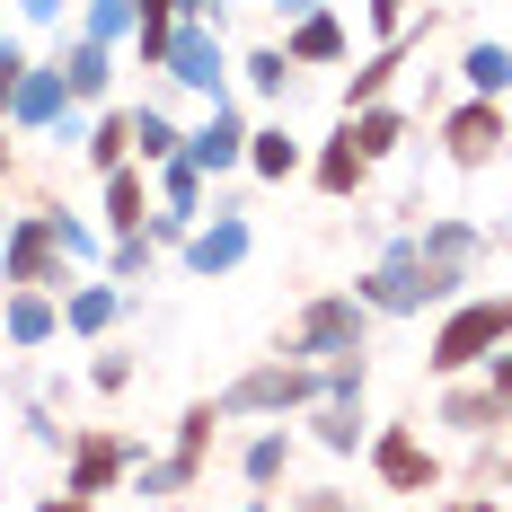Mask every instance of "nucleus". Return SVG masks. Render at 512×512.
Wrapping results in <instances>:
<instances>
[{
  "label": "nucleus",
  "mask_w": 512,
  "mask_h": 512,
  "mask_svg": "<svg viewBox=\"0 0 512 512\" xmlns=\"http://www.w3.org/2000/svg\"><path fill=\"white\" fill-rule=\"evenodd\" d=\"M504 345H512V292H468V301L442 309L424 371H433V380H460V371H477V362L504 354Z\"/></svg>",
  "instance_id": "nucleus-1"
},
{
  "label": "nucleus",
  "mask_w": 512,
  "mask_h": 512,
  "mask_svg": "<svg viewBox=\"0 0 512 512\" xmlns=\"http://www.w3.org/2000/svg\"><path fill=\"white\" fill-rule=\"evenodd\" d=\"M354 301L371 309V318H415V309H433V301H460V283H442V274L415 256V239H389L380 265L354 283Z\"/></svg>",
  "instance_id": "nucleus-2"
},
{
  "label": "nucleus",
  "mask_w": 512,
  "mask_h": 512,
  "mask_svg": "<svg viewBox=\"0 0 512 512\" xmlns=\"http://www.w3.org/2000/svg\"><path fill=\"white\" fill-rule=\"evenodd\" d=\"M362 460H371V477H380V495H407V504H424V495H442V486H451L442 451H433L415 424H371Z\"/></svg>",
  "instance_id": "nucleus-3"
},
{
  "label": "nucleus",
  "mask_w": 512,
  "mask_h": 512,
  "mask_svg": "<svg viewBox=\"0 0 512 512\" xmlns=\"http://www.w3.org/2000/svg\"><path fill=\"white\" fill-rule=\"evenodd\" d=\"M309 398H318V362L274 345V362H256V371H239V380L221 389V415H265V424H283V415H301Z\"/></svg>",
  "instance_id": "nucleus-4"
},
{
  "label": "nucleus",
  "mask_w": 512,
  "mask_h": 512,
  "mask_svg": "<svg viewBox=\"0 0 512 512\" xmlns=\"http://www.w3.org/2000/svg\"><path fill=\"white\" fill-rule=\"evenodd\" d=\"M362 345H371V309H362L354 292H318V301H301L292 336H283V354H301V362H354Z\"/></svg>",
  "instance_id": "nucleus-5"
},
{
  "label": "nucleus",
  "mask_w": 512,
  "mask_h": 512,
  "mask_svg": "<svg viewBox=\"0 0 512 512\" xmlns=\"http://www.w3.org/2000/svg\"><path fill=\"white\" fill-rule=\"evenodd\" d=\"M0 283H9V292H53V301L71 292V256H62V239H53L45 204L0 230Z\"/></svg>",
  "instance_id": "nucleus-6"
},
{
  "label": "nucleus",
  "mask_w": 512,
  "mask_h": 512,
  "mask_svg": "<svg viewBox=\"0 0 512 512\" xmlns=\"http://www.w3.org/2000/svg\"><path fill=\"white\" fill-rule=\"evenodd\" d=\"M512 142V115L504 98H451L442 106V159L460 168V177H477V168H495Z\"/></svg>",
  "instance_id": "nucleus-7"
},
{
  "label": "nucleus",
  "mask_w": 512,
  "mask_h": 512,
  "mask_svg": "<svg viewBox=\"0 0 512 512\" xmlns=\"http://www.w3.org/2000/svg\"><path fill=\"white\" fill-rule=\"evenodd\" d=\"M133 433H115V424H89V433H71V451H62V486L71 495H124V477H133Z\"/></svg>",
  "instance_id": "nucleus-8"
},
{
  "label": "nucleus",
  "mask_w": 512,
  "mask_h": 512,
  "mask_svg": "<svg viewBox=\"0 0 512 512\" xmlns=\"http://www.w3.org/2000/svg\"><path fill=\"white\" fill-rule=\"evenodd\" d=\"M177 89H195V98H230V53H221V27H195V18H177V45H168V62H159Z\"/></svg>",
  "instance_id": "nucleus-9"
},
{
  "label": "nucleus",
  "mask_w": 512,
  "mask_h": 512,
  "mask_svg": "<svg viewBox=\"0 0 512 512\" xmlns=\"http://www.w3.org/2000/svg\"><path fill=\"white\" fill-rule=\"evenodd\" d=\"M433 424H442V433H460V442H486L495 424H512V407L495 398V380H486V371H460V380H442Z\"/></svg>",
  "instance_id": "nucleus-10"
},
{
  "label": "nucleus",
  "mask_w": 512,
  "mask_h": 512,
  "mask_svg": "<svg viewBox=\"0 0 512 512\" xmlns=\"http://www.w3.org/2000/svg\"><path fill=\"white\" fill-rule=\"evenodd\" d=\"M415 256H424L442 283H468V274L486 265V230H477V221H424V230H415Z\"/></svg>",
  "instance_id": "nucleus-11"
},
{
  "label": "nucleus",
  "mask_w": 512,
  "mask_h": 512,
  "mask_svg": "<svg viewBox=\"0 0 512 512\" xmlns=\"http://www.w3.org/2000/svg\"><path fill=\"white\" fill-rule=\"evenodd\" d=\"M186 159H195L204 177H221V168H248V115H239V106L221 98V106L204 115V124L186 133Z\"/></svg>",
  "instance_id": "nucleus-12"
},
{
  "label": "nucleus",
  "mask_w": 512,
  "mask_h": 512,
  "mask_svg": "<svg viewBox=\"0 0 512 512\" xmlns=\"http://www.w3.org/2000/svg\"><path fill=\"white\" fill-rule=\"evenodd\" d=\"M309 186H318L327 204H354L362 186H371V159L354 151V133H345V124H336V133H327V142L309 151Z\"/></svg>",
  "instance_id": "nucleus-13"
},
{
  "label": "nucleus",
  "mask_w": 512,
  "mask_h": 512,
  "mask_svg": "<svg viewBox=\"0 0 512 512\" xmlns=\"http://www.w3.org/2000/svg\"><path fill=\"white\" fill-rule=\"evenodd\" d=\"M309 442L327 451V460H354L362 442H371V415H362V398H309Z\"/></svg>",
  "instance_id": "nucleus-14"
},
{
  "label": "nucleus",
  "mask_w": 512,
  "mask_h": 512,
  "mask_svg": "<svg viewBox=\"0 0 512 512\" xmlns=\"http://www.w3.org/2000/svg\"><path fill=\"white\" fill-rule=\"evenodd\" d=\"M283 53H292V71H327V62H345V53H354V36H345V18H336V9H309V18L283 27Z\"/></svg>",
  "instance_id": "nucleus-15"
},
{
  "label": "nucleus",
  "mask_w": 512,
  "mask_h": 512,
  "mask_svg": "<svg viewBox=\"0 0 512 512\" xmlns=\"http://www.w3.org/2000/svg\"><path fill=\"white\" fill-rule=\"evenodd\" d=\"M186 265H195V274H239V265H248V221H239V212H212V221H195V239H186Z\"/></svg>",
  "instance_id": "nucleus-16"
},
{
  "label": "nucleus",
  "mask_w": 512,
  "mask_h": 512,
  "mask_svg": "<svg viewBox=\"0 0 512 512\" xmlns=\"http://www.w3.org/2000/svg\"><path fill=\"white\" fill-rule=\"evenodd\" d=\"M62 115H71L62 71H53V62H27V80H18V98H9V124H18V133H53Z\"/></svg>",
  "instance_id": "nucleus-17"
},
{
  "label": "nucleus",
  "mask_w": 512,
  "mask_h": 512,
  "mask_svg": "<svg viewBox=\"0 0 512 512\" xmlns=\"http://www.w3.org/2000/svg\"><path fill=\"white\" fill-rule=\"evenodd\" d=\"M212 433H221V398H195V407L177 415V442H168V468L186 477V495L204 486V468H212Z\"/></svg>",
  "instance_id": "nucleus-18"
},
{
  "label": "nucleus",
  "mask_w": 512,
  "mask_h": 512,
  "mask_svg": "<svg viewBox=\"0 0 512 512\" xmlns=\"http://www.w3.org/2000/svg\"><path fill=\"white\" fill-rule=\"evenodd\" d=\"M98 212H106V239H133V230L151 221V168H142V159L106 168V195H98Z\"/></svg>",
  "instance_id": "nucleus-19"
},
{
  "label": "nucleus",
  "mask_w": 512,
  "mask_h": 512,
  "mask_svg": "<svg viewBox=\"0 0 512 512\" xmlns=\"http://www.w3.org/2000/svg\"><path fill=\"white\" fill-rule=\"evenodd\" d=\"M53 71H62L71 106H98V98H106V80H115V45H89V36H62Z\"/></svg>",
  "instance_id": "nucleus-20"
},
{
  "label": "nucleus",
  "mask_w": 512,
  "mask_h": 512,
  "mask_svg": "<svg viewBox=\"0 0 512 512\" xmlns=\"http://www.w3.org/2000/svg\"><path fill=\"white\" fill-rule=\"evenodd\" d=\"M0 336H9L18 354L53 345V336H62V301H53V292H9V301H0Z\"/></svg>",
  "instance_id": "nucleus-21"
},
{
  "label": "nucleus",
  "mask_w": 512,
  "mask_h": 512,
  "mask_svg": "<svg viewBox=\"0 0 512 512\" xmlns=\"http://www.w3.org/2000/svg\"><path fill=\"white\" fill-rule=\"evenodd\" d=\"M301 168H309V142L292 124H248V177L283 186V177H301Z\"/></svg>",
  "instance_id": "nucleus-22"
},
{
  "label": "nucleus",
  "mask_w": 512,
  "mask_h": 512,
  "mask_svg": "<svg viewBox=\"0 0 512 512\" xmlns=\"http://www.w3.org/2000/svg\"><path fill=\"white\" fill-rule=\"evenodd\" d=\"M345 133H354V151L380 168V159H398V151H407V133H415V124H407V106H389V98H380V106H362V115H345Z\"/></svg>",
  "instance_id": "nucleus-23"
},
{
  "label": "nucleus",
  "mask_w": 512,
  "mask_h": 512,
  "mask_svg": "<svg viewBox=\"0 0 512 512\" xmlns=\"http://www.w3.org/2000/svg\"><path fill=\"white\" fill-rule=\"evenodd\" d=\"M292 451H301V442H292V424H265L248 451H239V477H248V495H274V486L292 477Z\"/></svg>",
  "instance_id": "nucleus-24"
},
{
  "label": "nucleus",
  "mask_w": 512,
  "mask_h": 512,
  "mask_svg": "<svg viewBox=\"0 0 512 512\" xmlns=\"http://www.w3.org/2000/svg\"><path fill=\"white\" fill-rule=\"evenodd\" d=\"M115 318H124V292L115 283H71L62 292V336H106Z\"/></svg>",
  "instance_id": "nucleus-25"
},
{
  "label": "nucleus",
  "mask_w": 512,
  "mask_h": 512,
  "mask_svg": "<svg viewBox=\"0 0 512 512\" xmlns=\"http://www.w3.org/2000/svg\"><path fill=\"white\" fill-rule=\"evenodd\" d=\"M460 89H468V98H504V89H512V45L477 36V45L460 53Z\"/></svg>",
  "instance_id": "nucleus-26"
},
{
  "label": "nucleus",
  "mask_w": 512,
  "mask_h": 512,
  "mask_svg": "<svg viewBox=\"0 0 512 512\" xmlns=\"http://www.w3.org/2000/svg\"><path fill=\"white\" fill-rule=\"evenodd\" d=\"M80 151H89V168H124V159H133V106H106V115H89V142H80Z\"/></svg>",
  "instance_id": "nucleus-27"
},
{
  "label": "nucleus",
  "mask_w": 512,
  "mask_h": 512,
  "mask_svg": "<svg viewBox=\"0 0 512 512\" xmlns=\"http://www.w3.org/2000/svg\"><path fill=\"white\" fill-rule=\"evenodd\" d=\"M177 151H186L177 115H168V106H133V159H142V168H159V159H177Z\"/></svg>",
  "instance_id": "nucleus-28"
},
{
  "label": "nucleus",
  "mask_w": 512,
  "mask_h": 512,
  "mask_svg": "<svg viewBox=\"0 0 512 512\" xmlns=\"http://www.w3.org/2000/svg\"><path fill=\"white\" fill-rule=\"evenodd\" d=\"M239 80H248V98H283L301 71H292V53H283V45H256L248 62H239Z\"/></svg>",
  "instance_id": "nucleus-29"
},
{
  "label": "nucleus",
  "mask_w": 512,
  "mask_h": 512,
  "mask_svg": "<svg viewBox=\"0 0 512 512\" xmlns=\"http://www.w3.org/2000/svg\"><path fill=\"white\" fill-rule=\"evenodd\" d=\"M80 36H89V45H133V0H89Z\"/></svg>",
  "instance_id": "nucleus-30"
},
{
  "label": "nucleus",
  "mask_w": 512,
  "mask_h": 512,
  "mask_svg": "<svg viewBox=\"0 0 512 512\" xmlns=\"http://www.w3.org/2000/svg\"><path fill=\"white\" fill-rule=\"evenodd\" d=\"M89 389H98V398H124V389H133V354H115V345H106V354L89 362Z\"/></svg>",
  "instance_id": "nucleus-31"
},
{
  "label": "nucleus",
  "mask_w": 512,
  "mask_h": 512,
  "mask_svg": "<svg viewBox=\"0 0 512 512\" xmlns=\"http://www.w3.org/2000/svg\"><path fill=\"white\" fill-rule=\"evenodd\" d=\"M106 265H115V283H133V274H151V230H133V239H115V248H106Z\"/></svg>",
  "instance_id": "nucleus-32"
},
{
  "label": "nucleus",
  "mask_w": 512,
  "mask_h": 512,
  "mask_svg": "<svg viewBox=\"0 0 512 512\" xmlns=\"http://www.w3.org/2000/svg\"><path fill=\"white\" fill-rule=\"evenodd\" d=\"M362 18H371V36H380V45H389V36H407L415 0H362Z\"/></svg>",
  "instance_id": "nucleus-33"
},
{
  "label": "nucleus",
  "mask_w": 512,
  "mask_h": 512,
  "mask_svg": "<svg viewBox=\"0 0 512 512\" xmlns=\"http://www.w3.org/2000/svg\"><path fill=\"white\" fill-rule=\"evenodd\" d=\"M283 512H371V504H354L345 486H301V495H292Z\"/></svg>",
  "instance_id": "nucleus-34"
},
{
  "label": "nucleus",
  "mask_w": 512,
  "mask_h": 512,
  "mask_svg": "<svg viewBox=\"0 0 512 512\" xmlns=\"http://www.w3.org/2000/svg\"><path fill=\"white\" fill-rule=\"evenodd\" d=\"M27 512H98V504H89V495H71V486H62V495H36V504H27Z\"/></svg>",
  "instance_id": "nucleus-35"
},
{
  "label": "nucleus",
  "mask_w": 512,
  "mask_h": 512,
  "mask_svg": "<svg viewBox=\"0 0 512 512\" xmlns=\"http://www.w3.org/2000/svg\"><path fill=\"white\" fill-rule=\"evenodd\" d=\"M62 9H71V0H18V18H36V27H53Z\"/></svg>",
  "instance_id": "nucleus-36"
},
{
  "label": "nucleus",
  "mask_w": 512,
  "mask_h": 512,
  "mask_svg": "<svg viewBox=\"0 0 512 512\" xmlns=\"http://www.w3.org/2000/svg\"><path fill=\"white\" fill-rule=\"evenodd\" d=\"M442 512H504L495 495H442Z\"/></svg>",
  "instance_id": "nucleus-37"
},
{
  "label": "nucleus",
  "mask_w": 512,
  "mask_h": 512,
  "mask_svg": "<svg viewBox=\"0 0 512 512\" xmlns=\"http://www.w3.org/2000/svg\"><path fill=\"white\" fill-rule=\"evenodd\" d=\"M274 9H283V18H309V9H318V0H274Z\"/></svg>",
  "instance_id": "nucleus-38"
},
{
  "label": "nucleus",
  "mask_w": 512,
  "mask_h": 512,
  "mask_svg": "<svg viewBox=\"0 0 512 512\" xmlns=\"http://www.w3.org/2000/svg\"><path fill=\"white\" fill-rule=\"evenodd\" d=\"M239 512H274V495H239Z\"/></svg>",
  "instance_id": "nucleus-39"
},
{
  "label": "nucleus",
  "mask_w": 512,
  "mask_h": 512,
  "mask_svg": "<svg viewBox=\"0 0 512 512\" xmlns=\"http://www.w3.org/2000/svg\"><path fill=\"white\" fill-rule=\"evenodd\" d=\"M495 477H504V495H512V451H504V468H495Z\"/></svg>",
  "instance_id": "nucleus-40"
},
{
  "label": "nucleus",
  "mask_w": 512,
  "mask_h": 512,
  "mask_svg": "<svg viewBox=\"0 0 512 512\" xmlns=\"http://www.w3.org/2000/svg\"><path fill=\"white\" fill-rule=\"evenodd\" d=\"M0 177H9V133H0Z\"/></svg>",
  "instance_id": "nucleus-41"
},
{
  "label": "nucleus",
  "mask_w": 512,
  "mask_h": 512,
  "mask_svg": "<svg viewBox=\"0 0 512 512\" xmlns=\"http://www.w3.org/2000/svg\"><path fill=\"white\" fill-rule=\"evenodd\" d=\"M0 230H9V221H0Z\"/></svg>",
  "instance_id": "nucleus-42"
}]
</instances>
